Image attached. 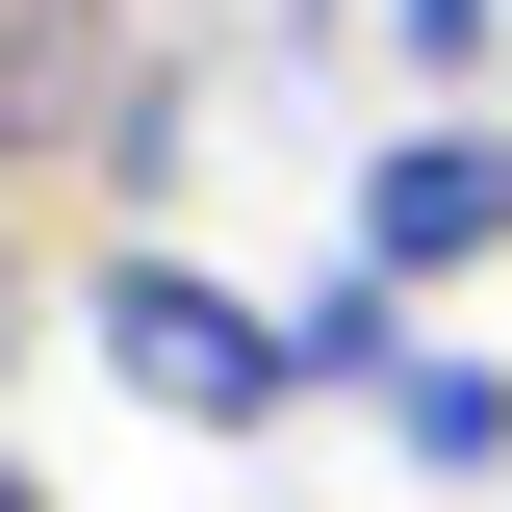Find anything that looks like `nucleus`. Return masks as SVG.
<instances>
[{
	"label": "nucleus",
	"instance_id": "f257e3e1",
	"mask_svg": "<svg viewBox=\"0 0 512 512\" xmlns=\"http://www.w3.org/2000/svg\"><path fill=\"white\" fill-rule=\"evenodd\" d=\"M77 359H103L154 436H282V410H308L282 308H256L231 256H180V231H103V256H77Z\"/></svg>",
	"mask_w": 512,
	"mask_h": 512
},
{
	"label": "nucleus",
	"instance_id": "f03ea898",
	"mask_svg": "<svg viewBox=\"0 0 512 512\" xmlns=\"http://www.w3.org/2000/svg\"><path fill=\"white\" fill-rule=\"evenodd\" d=\"M333 256H384L410 308H461L512 256V103H384L359 154H333Z\"/></svg>",
	"mask_w": 512,
	"mask_h": 512
},
{
	"label": "nucleus",
	"instance_id": "7ed1b4c3",
	"mask_svg": "<svg viewBox=\"0 0 512 512\" xmlns=\"http://www.w3.org/2000/svg\"><path fill=\"white\" fill-rule=\"evenodd\" d=\"M282 359H308V410H359V436H384V384L436 359V308H410L384 256H308V282H282Z\"/></svg>",
	"mask_w": 512,
	"mask_h": 512
},
{
	"label": "nucleus",
	"instance_id": "20e7f679",
	"mask_svg": "<svg viewBox=\"0 0 512 512\" xmlns=\"http://www.w3.org/2000/svg\"><path fill=\"white\" fill-rule=\"evenodd\" d=\"M384 461H410V487H512V359H461V333H436V359L384 384Z\"/></svg>",
	"mask_w": 512,
	"mask_h": 512
},
{
	"label": "nucleus",
	"instance_id": "39448f33",
	"mask_svg": "<svg viewBox=\"0 0 512 512\" xmlns=\"http://www.w3.org/2000/svg\"><path fill=\"white\" fill-rule=\"evenodd\" d=\"M487 52H512V0H384V103H487Z\"/></svg>",
	"mask_w": 512,
	"mask_h": 512
},
{
	"label": "nucleus",
	"instance_id": "423d86ee",
	"mask_svg": "<svg viewBox=\"0 0 512 512\" xmlns=\"http://www.w3.org/2000/svg\"><path fill=\"white\" fill-rule=\"evenodd\" d=\"M26 359H52V256L0 231V384H26Z\"/></svg>",
	"mask_w": 512,
	"mask_h": 512
},
{
	"label": "nucleus",
	"instance_id": "0eeeda50",
	"mask_svg": "<svg viewBox=\"0 0 512 512\" xmlns=\"http://www.w3.org/2000/svg\"><path fill=\"white\" fill-rule=\"evenodd\" d=\"M0 512H52V461H26V436H0Z\"/></svg>",
	"mask_w": 512,
	"mask_h": 512
}]
</instances>
